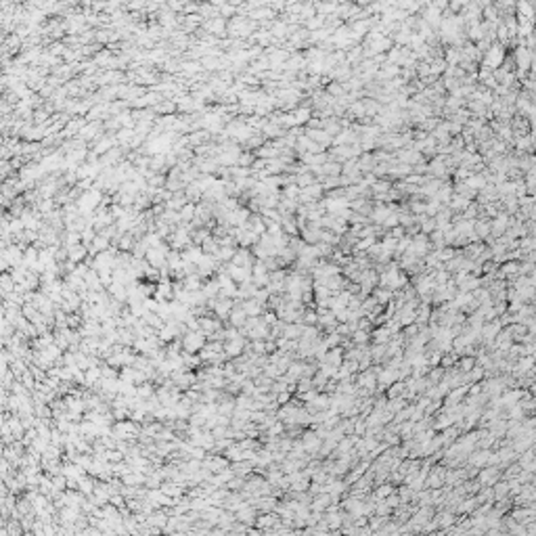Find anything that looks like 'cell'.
I'll return each mask as SVG.
<instances>
[{"instance_id":"obj_1","label":"cell","mask_w":536,"mask_h":536,"mask_svg":"<svg viewBox=\"0 0 536 536\" xmlns=\"http://www.w3.org/2000/svg\"><path fill=\"white\" fill-rule=\"evenodd\" d=\"M207 344V335L201 329L197 331H186L185 337H183V352H191V354H197L201 352V348Z\"/></svg>"},{"instance_id":"obj_2","label":"cell","mask_w":536,"mask_h":536,"mask_svg":"<svg viewBox=\"0 0 536 536\" xmlns=\"http://www.w3.org/2000/svg\"><path fill=\"white\" fill-rule=\"evenodd\" d=\"M245 350H247V344H245L243 333H241V335H237V337H233V339H224V352H226L228 358L241 356Z\"/></svg>"},{"instance_id":"obj_3","label":"cell","mask_w":536,"mask_h":536,"mask_svg":"<svg viewBox=\"0 0 536 536\" xmlns=\"http://www.w3.org/2000/svg\"><path fill=\"white\" fill-rule=\"evenodd\" d=\"M226 273L233 277L237 283H245V281H254V275H252V268H245V266H237L233 262H226Z\"/></svg>"},{"instance_id":"obj_4","label":"cell","mask_w":536,"mask_h":536,"mask_svg":"<svg viewBox=\"0 0 536 536\" xmlns=\"http://www.w3.org/2000/svg\"><path fill=\"white\" fill-rule=\"evenodd\" d=\"M203 467H207L212 473H220L228 467V457H207L203 459Z\"/></svg>"},{"instance_id":"obj_5","label":"cell","mask_w":536,"mask_h":536,"mask_svg":"<svg viewBox=\"0 0 536 536\" xmlns=\"http://www.w3.org/2000/svg\"><path fill=\"white\" fill-rule=\"evenodd\" d=\"M239 302V300H237ZM247 312L243 310V306L241 304H235V308H233V312H231V316H228V321H231V325L233 327H237V329H243V325L247 323Z\"/></svg>"},{"instance_id":"obj_6","label":"cell","mask_w":536,"mask_h":536,"mask_svg":"<svg viewBox=\"0 0 536 536\" xmlns=\"http://www.w3.org/2000/svg\"><path fill=\"white\" fill-rule=\"evenodd\" d=\"M237 266H245V268H254V258H252V252L247 247H241L235 252V258L231 260Z\"/></svg>"},{"instance_id":"obj_7","label":"cell","mask_w":536,"mask_h":536,"mask_svg":"<svg viewBox=\"0 0 536 536\" xmlns=\"http://www.w3.org/2000/svg\"><path fill=\"white\" fill-rule=\"evenodd\" d=\"M199 323H201V331H203L207 337H210L212 333H216V331L222 329V323H220L218 316H216V318H214V316H201Z\"/></svg>"},{"instance_id":"obj_8","label":"cell","mask_w":536,"mask_h":536,"mask_svg":"<svg viewBox=\"0 0 536 536\" xmlns=\"http://www.w3.org/2000/svg\"><path fill=\"white\" fill-rule=\"evenodd\" d=\"M237 519L243 521V524H254L256 521V505L252 503V500L245 503L239 511H237Z\"/></svg>"},{"instance_id":"obj_9","label":"cell","mask_w":536,"mask_h":536,"mask_svg":"<svg viewBox=\"0 0 536 536\" xmlns=\"http://www.w3.org/2000/svg\"><path fill=\"white\" fill-rule=\"evenodd\" d=\"M241 306H243V310L247 312V316H260V314H262V308H264V304L258 300V297L241 300Z\"/></svg>"},{"instance_id":"obj_10","label":"cell","mask_w":536,"mask_h":536,"mask_svg":"<svg viewBox=\"0 0 536 536\" xmlns=\"http://www.w3.org/2000/svg\"><path fill=\"white\" fill-rule=\"evenodd\" d=\"M84 256H86V245H84V243H75V245H69L67 247V260L69 262L78 264L80 260H84Z\"/></svg>"},{"instance_id":"obj_11","label":"cell","mask_w":536,"mask_h":536,"mask_svg":"<svg viewBox=\"0 0 536 536\" xmlns=\"http://www.w3.org/2000/svg\"><path fill=\"white\" fill-rule=\"evenodd\" d=\"M256 294H258V285L254 281L239 283V296H237V300H249V297H256Z\"/></svg>"},{"instance_id":"obj_12","label":"cell","mask_w":536,"mask_h":536,"mask_svg":"<svg viewBox=\"0 0 536 536\" xmlns=\"http://www.w3.org/2000/svg\"><path fill=\"white\" fill-rule=\"evenodd\" d=\"M109 237H105V235H96L94 237V241L90 243V254H99V252H105V249L109 247Z\"/></svg>"},{"instance_id":"obj_13","label":"cell","mask_w":536,"mask_h":536,"mask_svg":"<svg viewBox=\"0 0 536 536\" xmlns=\"http://www.w3.org/2000/svg\"><path fill=\"white\" fill-rule=\"evenodd\" d=\"M302 444H304V448L308 450V452H318V448H321V438L314 436V434H306Z\"/></svg>"},{"instance_id":"obj_14","label":"cell","mask_w":536,"mask_h":536,"mask_svg":"<svg viewBox=\"0 0 536 536\" xmlns=\"http://www.w3.org/2000/svg\"><path fill=\"white\" fill-rule=\"evenodd\" d=\"M500 61H503V51H500V48H490V51L486 53V65L488 67H497Z\"/></svg>"},{"instance_id":"obj_15","label":"cell","mask_w":536,"mask_h":536,"mask_svg":"<svg viewBox=\"0 0 536 536\" xmlns=\"http://www.w3.org/2000/svg\"><path fill=\"white\" fill-rule=\"evenodd\" d=\"M277 515H273V513H264V515H260V518L256 519V524L262 528V530H266V528H273L275 524H277Z\"/></svg>"},{"instance_id":"obj_16","label":"cell","mask_w":536,"mask_h":536,"mask_svg":"<svg viewBox=\"0 0 536 536\" xmlns=\"http://www.w3.org/2000/svg\"><path fill=\"white\" fill-rule=\"evenodd\" d=\"M203 294L207 296V300H212V297H218V296H220V283H218V279H216V281H207V283L203 285Z\"/></svg>"},{"instance_id":"obj_17","label":"cell","mask_w":536,"mask_h":536,"mask_svg":"<svg viewBox=\"0 0 536 536\" xmlns=\"http://www.w3.org/2000/svg\"><path fill=\"white\" fill-rule=\"evenodd\" d=\"M358 386H363L367 389H373L375 388V373H363L358 379Z\"/></svg>"},{"instance_id":"obj_18","label":"cell","mask_w":536,"mask_h":536,"mask_svg":"<svg viewBox=\"0 0 536 536\" xmlns=\"http://www.w3.org/2000/svg\"><path fill=\"white\" fill-rule=\"evenodd\" d=\"M151 396H155V389H153L151 384H141V386H138V398L147 400V398H151Z\"/></svg>"},{"instance_id":"obj_19","label":"cell","mask_w":536,"mask_h":536,"mask_svg":"<svg viewBox=\"0 0 536 536\" xmlns=\"http://www.w3.org/2000/svg\"><path fill=\"white\" fill-rule=\"evenodd\" d=\"M262 318H264V323H266V325L273 327V325L277 323V318H279V316H277L275 312H264V316H262Z\"/></svg>"},{"instance_id":"obj_20","label":"cell","mask_w":536,"mask_h":536,"mask_svg":"<svg viewBox=\"0 0 536 536\" xmlns=\"http://www.w3.org/2000/svg\"><path fill=\"white\" fill-rule=\"evenodd\" d=\"M367 339H369V335H367V333H365L363 329H360V331H356V333H354V342H356V344H365V342H367Z\"/></svg>"},{"instance_id":"obj_21","label":"cell","mask_w":536,"mask_h":536,"mask_svg":"<svg viewBox=\"0 0 536 536\" xmlns=\"http://www.w3.org/2000/svg\"><path fill=\"white\" fill-rule=\"evenodd\" d=\"M389 492H392V488H389V486H381V488L377 490V499H381V497H388Z\"/></svg>"}]
</instances>
